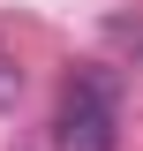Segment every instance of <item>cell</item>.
Masks as SVG:
<instances>
[{
  "mask_svg": "<svg viewBox=\"0 0 143 151\" xmlns=\"http://www.w3.org/2000/svg\"><path fill=\"white\" fill-rule=\"evenodd\" d=\"M53 151H121V83L106 76V60L68 68L53 106Z\"/></svg>",
  "mask_w": 143,
  "mask_h": 151,
  "instance_id": "6da1fadb",
  "label": "cell"
}]
</instances>
